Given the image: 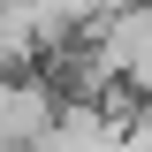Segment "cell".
I'll return each instance as SVG.
<instances>
[{"label": "cell", "instance_id": "cell-1", "mask_svg": "<svg viewBox=\"0 0 152 152\" xmlns=\"http://www.w3.org/2000/svg\"><path fill=\"white\" fill-rule=\"evenodd\" d=\"M0 8H8V0H0Z\"/></svg>", "mask_w": 152, "mask_h": 152}]
</instances>
